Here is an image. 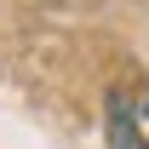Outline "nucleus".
<instances>
[{"mask_svg":"<svg viewBox=\"0 0 149 149\" xmlns=\"http://www.w3.org/2000/svg\"><path fill=\"white\" fill-rule=\"evenodd\" d=\"M103 138H109V149H149V138H143V120H138V109H132V103H126L120 92H109Z\"/></svg>","mask_w":149,"mask_h":149,"instance_id":"nucleus-1","label":"nucleus"},{"mask_svg":"<svg viewBox=\"0 0 149 149\" xmlns=\"http://www.w3.org/2000/svg\"><path fill=\"white\" fill-rule=\"evenodd\" d=\"M143 115H149V97H143Z\"/></svg>","mask_w":149,"mask_h":149,"instance_id":"nucleus-2","label":"nucleus"}]
</instances>
